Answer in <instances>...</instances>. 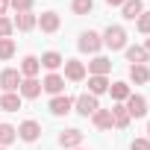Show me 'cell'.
Segmentation results:
<instances>
[{
	"label": "cell",
	"instance_id": "cell-34",
	"mask_svg": "<svg viewBox=\"0 0 150 150\" xmlns=\"http://www.w3.org/2000/svg\"><path fill=\"white\" fill-rule=\"evenodd\" d=\"M144 50H147V53H150V35H147V44H144Z\"/></svg>",
	"mask_w": 150,
	"mask_h": 150
},
{
	"label": "cell",
	"instance_id": "cell-1",
	"mask_svg": "<svg viewBox=\"0 0 150 150\" xmlns=\"http://www.w3.org/2000/svg\"><path fill=\"white\" fill-rule=\"evenodd\" d=\"M103 44H106L109 50H124V47H127V33H124V27H106Z\"/></svg>",
	"mask_w": 150,
	"mask_h": 150
},
{
	"label": "cell",
	"instance_id": "cell-19",
	"mask_svg": "<svg viewBox=\"0 0 150 150\" xmlns=\"http://www.w3.org/2000/svg\"><path fill=\"white\" fill-rule=\"evenodd\" d=\"M103 91H109V80L106 77H88V94H103Z\"/></svg>",
	"mask_w": 150,
	"mask_h": 150
},
{
	"label": "cell",
	"instance_id": "cell-35",
	"mask_svg": "<svg viewBox=\"0 0 150 150\" xmlns=\"http://www.w3.org/2000/svg\"><path fill=\"white\" fill-rule=\"evenodd\" d=\"M147 135H150V124H147Z\"/></svg>",
	"mask_w": 150,
	"mask_h": 150
},
{
	"label": "cell",
	"instance_id": "cell-2",
	"mask_svg": "<svg viewBox=\"0 0 150 150\" xmlns=\"http://www.w3.org/2000/svg\"><path fill=\"white\" fill-rule=\"evenodd\" d=\"M74 106H77V112L83 115V118H88V115H94L100 106H97V97L94 94H80L77 100H74Z\"/></svg>",
	"mask_w": 150,
	"mask_h": 150
},
{
	"label": "cell",
	"instance_id": "cell-9",
	"mask_svg": "<svg viewBox=\"0 0 150 150\" xmlns=\"http://www.w3.org/2000/svg\"><path fill=\"white\" fill-rule=\"evenodd\" d=\"M38 135H41L38 121H24V124L18 127V138H24V141H35Z\"/></svg>",
	"mask_w": 150,
	"mask_h": 150
},
{
	"label": "cell",
	"instance_id": "cell-20",
	"mask_svg": "<svg viewBox=\"0 0 150 150\" xmlns=\"http://www.w3.org/2000/svg\"><path fill=\"white\" fill-rule=\"evenodd\" d=\"M129 80L132 83H147L150 80V71H147V65H129Z\"/></svg>",
	"mask_w": 150,
	"mask_h": 150
},
{
	"label": "cell",
	"instance_id": "cell-5",
	"mask_svg": "<svg viewBox=\"0 0 150 150\" xmlns=\"http://www.w3.org/2000/svg\"><path fill=\"white\" fill-rule=\"evenodd\" d=\"M127 112H129V118H144L147 115V100L141 94H129L127 97Z\"/></svg>",
	"mask_w": 150,
	"mask_h": 150
},
{
	"label": "cell",
	"instance_id": "cell-15",
	"mask_svg": "<svg viewBox=\"0 0 150 150\" xmlns=\"http://www.w3.org/2000/svg\"><path fill=\"white\" fill-rule=\"evenodd\" d=\"M38 27H41V33H56L59 30V15L56 12H41Z\"/></svg>",
	"mask_w": 150,
	"mask_h": 150
},
{
	"label": "cell",
	"instance_id": "cell-16",
	"mask_svg": "<svg viewBox=\"0 0 150 150\" xmlns=\"http://www.w3.org/2000/svg\"><path fill=\"white\" fill-rule=\"evenodd\" d=\"M121 12H124L127 21H135V18L144 12V3H141V0H127V3L121 6Z\"/></svg>",
	"mask_w": 150,
	"mask_h": 150
},
{
	"label": "cell",
	"instance_id": "cell-13",
	"mask_svg": "<svg viewBox=\"0 0 150 150\" xmlns=\"http://www.w3.org/2000/svg\"><path fill=\"white\" fill-rule=\"evenodd\" d=\"M71 109H74V100H71V97H62V94H56V97L50 100V112H53V115H68Z\"/></svg>",
	"mask_w": 150,
	"mask_h": 150
},
{
	"label": "cell",
	"instance_id": "cell-37",
	"mask_svg": "<svg viewBox=\"0 0 150 150\" xmlns=\"http://www.w3.org/2000/svg\"><path fill=\"white\" fill-rule=\"evenodd\" d=\"M0 150H6V147H0Z\"/></svg>",
	"mask_w": 150,
	"mask_h": 150
},
{
	"label": "cell",
	"instance_id": "cell-30",
	"mask_svg": "<svg viewBox=\"0 0 150 150\" xmlns=\"http://www.w3.org/2000/svg\"><path fill=\"white\" fill-rule=\"evenodd\" d=\"M15 27H12V21L9 18H0V38H9V33H12Z\"/></svg>",
	"mask_w": 150,
	"mask_h": 150
},
{
	"label": "cell",
	"instance_id": "cell-3",
	"mask_svg": "<svg viewBox=\"0 0 150 150\" xmlns=\"http://www.w3.org/2000/svg\"><path fill=\"white\" fill-rule=\"evenodd\" d=\"M100 44H103V38H100L97 33H91V30H88V33H83V35H80V41H77V47H80L83 53H97V50H100Z\"/></svg>",
	"mask_w": 150,
	"mask_h": 150
},
{
	"label": "cell",
	"instance_id": "cell-6",
	"mask_svg": "<svg viewBox=\"0 0 150 150\" xmlns=\"http://www.w3.org/2000/svg\"><path fill=\"white\" fill-rule=\"evenodd\" d=\"M65 77H68L71 83L86 80V65H83L80 59H68V62H65Z\"/></svg>",
	"mask_w": 150,
	"mask_h": 150
},
{
	"label": "cell",
	"instance_id": "cell-22",
	"mask_svg": "<svg viewBox=\"0 0 150 150\" xmlns=\"http://www.w3.org/2000/svg\"><path fill=\"white\" fill-rule=\"evenodd\" d=\"M91 118H94V127H97V129H109V127H112V112H109V109H97Z\"/></svg>",
	"mask_w": 150,
	"mask_h": 150
},
{
	"label": "cell",
	"instance_id": "cell-14",
	"mask_svg": "<svg viewBox=\"0 0 150 150\" xmlns=\"http://www.w3.org/2000/svg\"><path fill=\"white\" fill-rule=\"evenodd\" d=\"M0 109L3 112H18L21 109V94L18 91H6L3 97H0Z\"/></svg>",
	"mask_w": 150,
	"mask_h": 150
},
{
	"label": "cell",
	"instance_id": "cell-32",
	"mask_svg": "<svg viewBox=\"0 0 150 150\" xmlns=\"http://www.w3.org/2000/svg\"><path fill=\"white\" fill-rule=\"evenodd\" d=\"M6 9H9V0H0V18L6 15Z\"/></svg>",
	"mask_w": 150,
	"mask_h": 150
},
{
	"label": "cell",
	"instance_id": "cell-24",
	"mask_svg": "<svg viewBox=\"0 0 150 150\" xmlns=\"http://www.w3.org/2000/svg\"><path fill=\"white\" fill-rule=\"evenodd\" d=\"M109 91H112V100H118V103H124V100L129 97V86H127V83H112Z\"/></svg>",
	"mask_w": 150,
	"mask_h": 150
},
{
	"label": "cell",
	"instance_id": "cell-31",
	"mask_svg": "<svg viewBox=\"0 0 150 150\" xmlns=\"http://www.w3.org/2000/svg\"><path fill=\"white\" fill-rule=\"evenodd\" d=\"M132 150H150V138H135L132 141Z\"/></svg>",
	"mask_w": 150,
	"mask_h": 150
},
{
	"label": "cell",
	"instance_id": "cell-27",
	"mask_svg": "<svg viewBox=\"0 0 150 150\" xmlns=\"http://www.w3.org/2000/svg\"><path fill=\"white\" fill-rule=\"evenodd\" d=\"M15 56V41L12 38H0V59H12Z\"/></svg>",
	"mask_w": 150,
	"mask_h": 150
},
{
	"label": "cell",
	"instance_id": "cell-29",
	"mask_svg": "<svg viewBox=\"0 0 150 150\" xmlns=\"http://www.w3.org/2000/svg\"><path fill=\"white\" fill-rule=\"evenodd\" d=\"M9 6H15L18 15H21V12H30L33 9V0H9Z\"/></svg>",
	"mask_w": 150,
	"mask_h": 150
},
{
	"label": "cell",
	"instance_id": "cell-8",
	"mask_svg": "<svg viewBox=\"0 0 150 150\" xmlns=\"http://www.w3.org/2000/svg\"><path fill=\"white\" fill-rule=\"evenodd\" d=\"M21 97H27V100H35L38 94H41V83L35 80V77H30V80H21Z\"/></svg>",
	"mask_w": 150,
	"mask_h": 150
},
{
	"label": "cell",
	"instance_id": "cell-26",
	"mask_svg": "<svg viewBox=\"0 0 150 150\" xmlns=\"http://www.w3.org/2000/svg\"><path fill=\"white\" fill-rule=\"evenodd\" d=\"M71 9L77 12V15H88V12L94 9V0H74V3H71Z\"/></svg>",
	"mask_w": 150,
	"mask_h": 150
},
{
	"label": "cell",
	"instance_id": "cell-23",
	"mask_svg": "<svg viewBox=\"0 0 150 150\" xmlns=\"http://www.w3.org/2000/svg\"><path fill=\"white\" fill-rule=\"evenodd\" d=\"M38 68H41V62H38L35 56H27V59H24V65H21V74L30 80V77H35V74H38Z\"/></svg>",
	"mask_w": 150,
	"mask_h": 150
},
{
	"label": "cell",
	"instance_id": "cell-17",
	"mask_svg": "<svg viewBox=\"0 0 150 150\" xmlns=\"http://www.w3.org/2000/svg\"><path fill=\"white\" fill-rule=\"evenodd\" d=\"M35 24H38V18H35V15H30V12H21V15H18V18L12 21V27H18L21 33H27V30H33Z\"/></svg>",
	"mask_w": 150,
	"mask_h": 150
},
{
	"label": "cell",
	"instance_id": "cell-7",
	"mask_svg": "<svg viewBox=\"0 0 150 150\" xmlns=\"http://www.w3.org/2000/svg\"><path fill=\"white\" fill-rule=\"evenodd\" d=\"M109 112H112V127H118V129H127L129 127V112H127L124 103H115Z\"/></svg>",
	"mask_w": 150,
	"mask_h": 150
},
{
	"label": "cell",
	"instance_id": "cell-11",
	"mask_svg": "<svg viewBox=\"0 0 150 150\" xmlns=\"http://www.w3.org/2000/svg\"><path fill=\"white\" fill-rule=\"evenodd\" d=\"M59 144H62V147H68V150L80 147V144H83V132H80V129H65V132L59 135Z\"/></svg>",
	"mask_w": 150,
	"mask_h": 150
},
{
	"label": "cell",
	"instance_id": "cell-4",
	"mask_svg": "<svg viewBox=\"0 0 150 150\" xmlns=\"http://www.w3.org/2000/svg\"><path fill=\"white\" fill-rule=\"evenodd\" d=\"M0 88L3 91H18L21 88V74L15 68H6L3 74H0Z\"/></svg>",
	"mask_w": 150,
	"mask_h": 150
},
{
	"label": "cell",
	"instance_id": "cell-28",
	"mask_svg": "<svg viewBox=\"0 0 150 150\" xmlns=\"http://www.w3.org/2000/svg\"><path fill=\"white\" fill-rule=\"evenodd\" d=\"M135 27H138L144 35H150V12H141V15L135 18Z\"/></svg>",
	"mask_w": 150,
	"mask_h": 150
},
{
	"label": "cell",
	"instance_id": "cell-12",
	"mask_svg": "<svg viewBox=\"0 0 150 150\" xmlns=\"http://www.w3.org/2000/svg\"><path fill=\"white\" fill-rule=\"evenodd\" d=\"M88 71H91V77H106V74L112 71V62L106 56H97V59L88 62Z\"/></svg>",
	"mask_w": 150,
	"mask_h": 150
},
{
	"label": "cell",
	"instance_id": "cell-33",
	"mask_svg": "<svg viewBox=\"0 0 150 150\" xmlns=\"http://www.w3.org/2000/svg\"><path fill=\"white\" fill-rule=\"evenodd\" d=\"M106 3H109V6H124L127 0H106Z\"/></svg>",
	"mask_w": 150,
	"mask_h": 150
},
{
	"label": "cell",
	"instance_id": "cell-21",
	"mask_svg": "<svg viewBox=\"0 0 150 150\" xmlns=\"http://www.w3.org/2000/svg\"><path fill=\"white\" fill-rule=\"evenodd\" d=\"M38 62H41V65H44L47 71H56L59 65H65V59H62V56H59L56 50H50V53H44V56H41Z\"/></svg>",
	"mask_w": 150,
	"mask_h": 150
},
{
	"label": "cell",
	"instance_id": "cell-10",
	"mask_svg": "<svg viewBox=\"0 0 150 150\" xmlns=\"http://www.w3.org/2000/svg\"><path fill=\"white\" fill-rule=\"evenodd\" d=\"M41 88L50 91V94H62V88H65V77H59V74H47V77L41 80Z\"/></svg>",
	"mask_w": 150,
	"mask_h": 150
},
{
	"label": "cell",
	"instance_id": "cell-36",
	"mask_svg": "<svg viewBox=\"0 0 150 150\" xmlns=\"http://www.w3.org/2000/svg\"><path fill=\"white\" fill-rule=\"evenodd\" d=\"M74 150H83V147H74Z\"/></svg>",
	"mask_w": 150,
	"mask_h": 150
},
{
	"label": "cell",
	"instance_id": "cell-25",
	"mask_svg": "<svg viewBox=\"0 0 150 150\" xmlns=\"http://www.w3.org/2000/svg\"><path fill=\"white\" fill-rule=\"evenodd\" d=\"M15 138H18V129H15L12 124H0V144L6 147V144H12Z\"/></svg>",
	"mask_w": 150,
	"mask_h": 150
},
{
	"label": "cell",
	"instance_id": "cell-18",
	"mask_svg": "<svg viewBox=\"0 0 150 150\" xmlns=\"http://www.w3.org/2000/svg\"><path fill=\"white\" fill-rule=\"evenodd\" d=\"M127 59H129L132 65H144V62L150 59V53H147L144 47H138V44H135V47H127Z\"/></svg>",
	"mask_w": 150,
	"mask_h": 150
}]
</instances>
